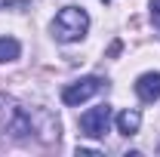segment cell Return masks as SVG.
Wrapping results in <instances>:
<instances>
[{
  "label": "cell",
  "instance_id": "obj_7",
  "mask_svg": "<svg viewBox=\"0 0 160 157\" xmlns=\"http://www.w3.org/2000/svg\"><path fill=\"white\" fill-rule=\"evenodd\" d=\"M19 53H22V46L16 37H0V65L3 62H16Z\"/></svg>",
  "mask_w": 160,
  "mask_h": 157
},
{
  "label": "cell",
  "instance_id": "obj_8",
  "mask_svg": "<svg viewBox=\"0 0 160 157\" xmlns=\"http://www.w3.org/2000/svg\"><path fill=\"white\" fill-rule=\"evenodd\" d=\"M151 22H154V28L160 34V0H151Z\"/></svg>",
  "mask_w": 160,
  "mask_h": 157
},
{
  "label": "cell",
  "instance_id": "obj_10",
  "mask_svg": "<svg viewBox=\"0 0 160 157\" xmlns=\"http://www.w3.org/2000/svg\"><path fill=\"white\" fill-rule=\"evenodd\" d=\"M157 154H160V145H157Z\"/></svg>",
  "mask_w": 160,
  "mask_h": 157
},
{
  "label": "cell",
  "instance_id": "obj_4",
  "mask_svg": "<svg viewBox=\"0 0 160 157\" xmlns=\"http://www.w3.org/2000/svg\"><path fill=\"white\" fill-rule=\"evenodd\" d=\"M108 123H111V108L108 105H96V108H89L80 117V133L86 139H105Z\"/></svg>",
  "mask_w": 160,
  "mask_h": 157
},
{
  "label": "cell",
  "instance_id": "obj_6",
  "mask_svg": "<svg viewBox=\"0 0 160 157\" xmlns=\"http://www.w3.org/2000/svg\"><path fill=\"white\" fill-rule=\"evenodd\" d=\"M142 126V114L139 111H120L117 114V133L120 136H136Z\"/></svg>",
  "mask_w": 160,
  "mask_h": 157
},
{
  "label": "cell",
  "instance_id": "obj_1",
  "mask_svg": "<svg viewBox=\"0 0 160 157\" xmlns=\"http://www.w3.org/2000/svg\"><path fill=\"white\" fill-rule=\"evenodd\" d=\"M0 126L12 139H31L34 136V114L25 105H19L12 96L0 93Z\"/></svg>",
  "mask_w": 160,
  "mask_h": 157
},
{
  "label": "cell",
  "instance_id": "obj_5",
  "mask_svg": "<svg viewBox=\"0 0 160 157\" xmlns=\"http://www.w3.org/2000/svg\"><path fill=\"white\" fill-rule=\"evenodd\" d=\"M136 96L145 102V105H151V102H157L160 99V74H142L136 80Z\"/></svg>",
  "mask_w": 160,
  "mask_h": 157
},
{
  "label": "cell",
  "instance_id": "obj_9",
  "mask_svg": "<svg viewBox=\"0 0 160 157\" xmlns=\"http://www.w3.org/2000/svg\"><path fill=\"white\" fill-rule=\"evenodd\" d=\"M120 49H123V43H120V40H114V43H111V49H108V56L114 59V56H120Z\"/></svg>",
  "mask_w": 160,
  "mask_h": 157
},
{
  "label": "cell",
  "instance_id": "obj_3",
  "mask_svg": "<svg viewBox=\"0 0 160 157\" xmlns=\"http://www.w3.org/2000/svg\"><path fill=\"white\" fill-rule=\"evenodd\" d=\"M105 89H108V80H102V77H80V80L68 83V86L62 89V102H65V105H80V102L99 96V93H105Z\"/></svg>",
  "mask_w": 160,
  "mask_h": 157
},
{
  "label": "cell",
  "instance_id": "obj_11",
  "mask_svg": "<svg viewBox=\"0 0 160 157\" xmlns=\"http://www.w3.org/2000/svg\"><path fill=\"white\" fill-rule=\"evenodd\" d=\"M105 3H108V0H105Z\"/></svg>",
  "mask_w": 160,
  "mask_h": 157
},
{
  "label": "cell",
  "instance_id": "obj_2",
  "mask_svg": "<svg viewBox=\"0 0 160 157\" xmlns=\"http://www.w3.org/2000/svg\"><path fill=\"white\" fill-rule=\"evenodd\" d=\"M86 31H89V16L80 6H65L52 22V37L59 43H77Z\"/></svg>",
  "mask_w": 160,
  "mask_h": 157
}]
</instances>
